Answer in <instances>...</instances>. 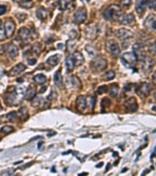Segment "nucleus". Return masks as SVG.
<instances>
[{
    "label": "nucleus",
    "mask_w": 156,
    "mask_h": 176,
    "mask_svg": "<svg viewBox=\"0 0 156 176\" xmlns=\"http://www.w3.org/2000/svg\"><path fill=\"white\" fill-rule=\"evenodd\" d=\"M25 95V89L23 87H17L9 90L5 97V102L7 105H17L23 100Z\"/></svg>",
    "instance_id": "obj_1"
},
{
    "label": "nucleus",
    "mask_w": 156,
    "mask_h": 176,
    "mask_svg": "<svg viewBox=\"0 0 156 176\" xmlns=\"http://www.w3.org/2000/svg\"><path fill=\"white\" fill-rule=\"evenodd\" d=\"M121 14V8L117 5H112L105 11L104 17L107 20H118Z\"/></svg>",
    "instance_id": "obj_2"
},
{
    "label": "nucleus",
    "mask_w": 156,
    "mask_h": 176,
    "mask_svg": "<svg viewBox=\"0 0 156 176\" xmlns=\"http://www.w3.org/2000/svg\"><path fill=\"white\" fill-rule=\"evenodd\" d=\"M90 66H91V68L92 69L94 72H101V71H104L106 68L107 61L105 58L97 57L95 60L91 62Z\"/></svg>",
    "instance_id": "obj_3"
},
{
    "label": "nucleus",
    "mask_w": 156,
    "mask_h": 176,
    "mask_svg": "<svg viewBox=\"0 0 156 176\" xmlns=\"http://www.w3.org/2000/svg\"><path fill=\"white\" fill-rule=\"evenodd\" d=\"M122 63L126 67L132 68L137 63V58L133 52H126L122 56Z\"/></svg>",
    "instance_id": "obj_4"
},
{
    "label": "nucleus",
    "mask_w": 156,
    "mask_h": 176,
    "mask_svg": "<svg viewBox=\"0 0 156 176\" xmlns=\"http://www.w3.org/2000/svg\"><path fill=\"white\" fill-rule=\"evenodd\" d=\"M106 49L114 56H118L120 53V49L118 43L115 40H109L106 42Z\"/></svg>",
    "instance_id": "obj_5"
},
{
    "label": "nucleus",
    "mask_w": 156,
    "mask_h": 176,
    "mask_svg": "<svg viewBox=\"0 0 156 176\" xmlns=\"http://www.w3.org/2000/svg\"><path fill=\"white\" fill-rule=\"evenodd\" d=\"M87 18V10L84 7H81L76 11L73 17V22L76 24H81Z\"/></svg>",
    "instance_id": "obj_6"
},
{
    "label": "nucleus",
    "mask_w": 156,
    "mask_h": 176,
    "mask_svg": "<svg viewBox=\"0 0 156 176\" xmlns=\"http://www.w3.org/2000/svg\"><path fill=\"white\" fill-rule=\"evenodd\" d=\"M133 53L135 54V56L137 58L138 60L142 61L145 57H146V55H145V49H144V46L141 43H136L133 45Z\"/></svg>",
    "instance_id": "obj_7"
},
{
    "label": "nucleus",
    "mask_w": 156,
    "mask_h": 176,
    "mask_svg": "<svg viewBox=\"0 0 156 176\" xmlns=\"http://www.w3.org/2000/svg\"><path fill=\"white\" fill-rule=\"evenodd\" d=\"M16 25L13 20L12 19H8L5 23V33H6V38H11L14 34Z\"/></svg>",
    "instance_id": "obj_8"
},
{
    "label": "nucleus",
    "mask_w": 156,
    "mask_h": 176,
    "mask_svg": "<svg viewBox=\"0 0 156 176\" xmlns=\"http://www.w3.org/2000/svg\"><path fill=\"white\" fill-rule=\"evenodd\" d=\"M133 34L132 32L125 28H121L119 29L118 31L116 32V36L119 39L124 41L127 39H130L131 38L133 37Z\"/></svg>",
    "instance_id": "obj_9"
},
{
    "label": "nucleus",
    "mask_w": 156,
    "mask_h": 176,
    "mask_svg": "<svg viewBox=\"0 0 156 176\" xmlns=\"http://www.w3.org/2000/svg\"><path fill=\"white\" fill-rule=\"evenodd\" d=\"M150 91H151L150 85L148 83H147V82L142 83L141 85H140V87H139L138 89H137V92L138 93V95H140V96H141V97H145V96H147V95L150 93Z\"/></svg>",
    "instance_id": "obj_10"
},
{
    "label": "nucleus",
    "mask_w": 156,
    "mask_h": 176,
    "mask_svg": "<svg viewBox=\"0 0 156 176\" xmlns=\"http://www.w3.org/2000/svg\"><path fill=\"white\" fill-rule=\"evenodd\" d=\"M145 26L147 29L155 30L156 29V16L155 15H149L145 21Z\"/></svg>",
    "instance_id": "obj_11"
},
{
    "label": "nucleus",
    "mask_w": 156,
    "mask_h": 176,
    "mask_svg": "<svg viewBox=\"0 0 156 176\" xmlns=\"http://www.w3.org/2000/svg\"><path fill=\"white\" fill-rule=\"evenodd\" d=\"M142 63H143V70L145 71V72L150 73L151 71H152L154 64H155L152 59L146 56V57L142 60Z\"/></svg>",
    "instance_id": "obj_12"
},
{
    "label": "nucleus",
    "mask_w": 156,
    "mask_h": 176,
    "mask_svg": "<svg viewBox=\"0 0 156 176\" xmlns=\"http://www.w3.org/2000/svg\"><path fill=\"white\" fill-rule=\"evenodd\" d=\"M125 106L127 107V109L128 110V111L130 112H135L137 110V103L136 101V99L134 97H131L125 103Z\"/></svg>",
    "instance_id": "obj_13"
},
{
    "label": "nucleus",
    "mask_w": 156,
    "mask_h": 176,
    "mask_svg": "<svg viewBox=\"0 0 156 176\" xmlns=\"http://www.w3.org/2000/svg\"><path fill=\"white\" fill-rule=\"evenodd\" d=\"M31 36L30 31L26 28H22L19 30L18 32V37L20 38V39L23 42H27L29 40V38Z\"/></svg>",
    "instance_id": "obj_14"
},
{
    "label": "nucleus",
    "mask_w": 156,
    "mask_h": 176,
    "mask_svg": "<svg viewBox=\"0 0 156 176\" xmlns=\"http://www.w3.org/2000/svg\"><path fill=\"white\" fill-rule=\"evenodd\" d=\"M98 35V29L96 26H88L85 30V35L89 39H95Z\"/></svg>",
    "instance_id": "obj_15"
},
{
    "label": "nucleus",
    "mask_w": 156,
    "mask_h": 176,
    "mask_svg": "<svg viewBox=\"0 0 156 176\" xmlns=\"http://www.w3.org/2000/svg\"><path fill=\"white\" fill-rule=\"evenodd\" d=\"M149 0H137L136 10L139 14H142L147 8Z\"/></svg>",
    "instance_id": "obj_16"
},
{
    "label": "nucleus",
    "mask_w": 156,
    "mask_h": 176,
    "mask_svg": "<svg viewBox=\"0 0 156 176\" xmlns=\"http://www.w3.org/2000/svg\"><path fill=\"white\" fill-rule=\"evenodd\" d=\"M87 98L84 96H79L77 100V107L80 111H84L87 108Z\"/></svg>",
    "instance_id": "obj_17"
},
{
    "label": "nucleus",
    "mask_w": 156,
    "mask_h": 176,
    "mask_svg": "<svg viewBox=\"0 0 156 176\" xmlns=\"http://www.w3.org/2000/svg\"><path fill=\"white\" fill-rule=\"evenodd\" d=\"M7 52L11 58L17 57L19 55V49L14 44L9 43L7 45Z\"/></svg>",
    "instance_id": "obj_18"
},
{
    "label": "nucleus",
    "mask_w": 156,
    "mask_h": 176,
    "mask_svg": "<svg viewBox=\"0 0 156 176\" xmlns=\"http://www.w3.org/2000/svg\"><path fill=\"white\" fill-rule=\"evenodd\" d=\"M26 69V66L23 64H18L17 65H16L15 67H13L11 69V71H9V75L10 76H16V75H19L20 73L23 71L24 70Z\"/></svg>",
    "instance_id": "obj_19"
},
{
    "label": "nucleus",
    "mask_w": 156,
    "mask_h": 176,
    "mask_svg": "<svg viewBox=\"0 0 156 176\" xmlns=\"http://www.w3.org/2000/svg\"><path fill=\"white\" fill-rule=\"evenodd\" d=\"M54 83L56 86L59 88L63 87V76L61 75L60 71H57L54 75Z\"/></svg>",
    "instance_id": "obj_20"
},
{
    "label": "nucleus",
    "mask_w": 156,
    "mask_h": 176,
    "mask_svg": "<svg viewBox=\"0 0 156 176\" xmlns=\"http://www.w3.org/2000/svg\"><path fill=\"white\" fill-rule=\"evenodd\" d=\"M61 59V56L59 55V54H55L54 56H52L47 60V63L51 65L52 67H55L56 65H58V64L59 63Z\"/></svg>",
    "instance_id": "obj_21"
},
{
    "label": "nucleus",
    "mask_w": 156,
    "mask_h": 176,
    "mask_svg": "<svg viewBox=\"0 0 156 176\" xmlns=\"http://www.w3.org/2000/svg\"><path fill=\"white\" fill-rule=\"evenodd\" d=\"M66 66L69 71H71L73 70L75 67V60H74L73 56L69 55L67 56V60H66Z\"/></svg>",
    "instance_id": "obj_22"
},
{
    "label": "nucleus",
    "mask_w": 156,
    "mask_h": 176,
    "mask_svg": "<svg viewBox=\"0 0 156 176\" xmlns=\"http://www.w3.org/2000/svg\"><path fill=\"white\" fill-rule=\"evenodd\" d=\"M73 56L74 60H75V65H77V66H81V65L84 64V58L81 52H75Z\"/></svg>",
    "instance_id": "obj_23"
},
{
    "label": "nucleus",
    "mask_w": 156,
    "mask_h": 176,
    "mask_svg": "<svg viewBox=\"0 0 156 176\" xmlns=\"http://www.w3.org/2000/svg\"><path fill=\"white\" fill-rule=\"evenodd\" d=\"M134 21V15L132 13L125 15L123 17L121 20V24H130Z\"/></svg>",
    "instance_id": "obj_24"
},
{
    "label": "nucleus",
    "mask_w": 156,
    "mask_h": 176,
    "mask_svg": "<svg viewBox=\"0 0 156 176\" xmlns=\"http://www.w3.org/2000/svg\"><path fill=\"white\" fill-rule=\"evenodd\" d=\"M85 50L87 51V52L89 54L91 57H97L98 53V50L94 46H91V45H87V46H85Z\"/></svg>",
    "instance_id": "obj_25"
},
{
    "label": "nucleus",
    "mask_w": 156,
    "mask_h": 176,
    "mask_svg": "<svg viewBox=\"0 0 156 176\" xmlns=\"http://www.w3.org/2000/svg\"><path fill=\"white\" fill-rule=\"evenodd\" d=\"M69 83L70 84L71 86L74 87V88H81V81L76 76H71L69 78Z\"/></svg>",
    "instance_id": "obj_26"
},
{
    "label": "nucleus",
    "mask_w": 156,
    "mask_h": 176,
    "mask_svg": "<svg viewBox=\"0 0 156 176\" xmlns=\"http://www.w3.org/2000/svg\"><path fill=\"white\" fill-rule=\"evenodd\" d=\"M47 16H48V11L46 9L41 7L37 10V17H38L40 20H45L46 19Z\"/></svg>",
    "instance_id": "obj_27"
},
{
    "label": "nucleus",
    "mask_w": 156,
    "mask_h": 176,
    "mask_svg": "<svg viewBox=\"0 0 156 176\" xmlns=\"http://www.w3.org/2000/svg\"><path fill=\"white\" fill-rule=\"evenodd\" d=\"M35 95H36V90L35 88L34 87H31L28 89L27 92L26 93V98L27 100H32L33 99L35 98Z\"/></svg>",
    "instance_id": "obj_28"
},
{
    "label": "nucleus",
    "mask_w": 156,
    "mask_h": 176,
    "mask_svg": "<svg viewBox=\"0 0 156 176\" xmlns=\"http://www.w3.org/2000/svg\"><path fill=\"white\" fill-rule=\"evenodd\" d=\"M47 78L44 75H37L34 77V81L39 85H42L46 82Z\"/></svg>",
    "instance_id": "obj_29"
},
{
    "label": "nucleus",
    "mask_w": 156,
    "mask_h": 176,
    "mask_svg": "<svg viewBox=\"0 0 156 176\" xmlns=\"http://www.w3.org/2000/svg\"><path fill=\"white\" fill-rule=\"evenodd\" d=\"M119 92V87L116 85H113L112 86L110 87L109 89V95L112 97H116Z\"/></svg>",
    "instance_id": "obj_30"
},
{
    "label": "nucleus",
    "mask_w": 156,
    "mask_h": 176,
    "mask_svg": "<svg viewBox=\"0 0 156 176\" xmlns=\"http://www.w3.org/2000/svg\"><path fill=\"white\" fill-rule=\"evenodd\" d=\"M13 127L12 126H9V125H6V126H3L2 128H1V133L3 134V135H7V134H9L13 132Z\"/></svg>",
    "instance_id": "obj_31"
},
{
    "label": "nucleus",
    "mask_w": 156,
    "mask_h": 176,
    "mask_svg": "<svg viewBox=\"0 0 156 176\" xmlns=\"http://www.w3.org/2000/svg\"><path fill=\"white\" fill-rule=\"evenodd\" d=\"M5 117H6V119H7L6 121H11V122H13V121H16L17 115V113L16 112H11L9 113V114H8L5 115Z\"/></svg>",
    "instance_id": "obj_32"
},
{
    "label": "nucleus",
    "mask_w": 156,
    "mask_h": 176,
    "mask_svg": "<svg viewBox=\"0 0 156 176\" xmlns=\"http://www.w3.org/2000/svg\"><path fill=\"white\" fill-rule=\"evenodd\" d=\"M115 76H116L115 72L113 71H109L104 75V79L105 81H110V80H113V78H115Z\"/></svg>",
    "instance_id": "obj_33"
},
{
    "label": "nucleus",
    "mask_w": 156,
    "mask_h": 176,
    "mask_svg": "<svg viewBox=\"0 0 156 176\" xmlns=\"http://www.w3.org/2000/svg\"><path fill=\"white\" fill-rule=\"evenodd\" d=\"M19 112H20L21 118H23V120H27V118H28V112H27V108H25V107L21 108V109H20V110H19Z\"/></svg>",
    "instance_id": "obj_34"
},
{
    "label": "nucleus",
    "mask_w": 156,
    "mask_h": 176,
    "mask_svg": "<svg viewBox=\"0 0 156 176\" xmlns=\"http://www.w3.org/2000/svg\"><path fill=\"white\" fill-rule=\"evenodd\" d=\"M32 100H33V101H32V103H31L32 107H40L41 104V102H42V99L41 98V97H37V98H35V99H33Z\"/></svg>",
    "instance_id": "obj_35"
},
{
    "label": "nucleus",
    "mask_w": 156,
    "mask_h": 176,
    "mask_svg": "<svg viewBox=\"0 0 156 176\" xmlns=\"http://www.w3.org/2000/svg\"><path fill=\"white\" fill-rule=\"evenodd\" d=\"M20 5L21 7L23 8H26V9H29V8H31L32 6H33V3H31V1H22L21 3H20Z\"/></svg>",
    "instance_id": "obj_36"
},
{
    "label": "nucleus",
    "mask_w": 156,
    "mask_h": 176,
    "mask_svg": "<svg viewBox=\"0 0 156 176\" xmlns=\"http://www.w3.org/2000/svg\"><path fill=\"white\" fill-rule=\"evenodd\" d=\"M67 6H68V5H67V3L66 2V0H60L59 1V9H60V10L63 11L65 9H67Z\"/></svg>",
    "instance_id": "obj_37"
},
{
    "label": "nucleus",
    "mask_w": 156,
    "mask_h": 176,
    "mask_svg": "<svg viewBox=\"0 0 156 176\" xmlns=\"http://www.w3.org/2000/svg\"><path fill=\"white\" fill-rule=\"evenodd\" d=\"M148 51L152 54V55H156V42H154L151 44L148 47Z\"/></svg>",
    "instance_id": "obj_38"
},
{
    "label": "nucleus",
    "mask_w": 156,
    "mask_h": 176,
    "mask_svg": "<svg viewBox=\"0 0 156 176\" xmlns=\"http://www.w3.org/2000/svg\"><path fill=\"white\" fill-rule=\"evenodd\" d=\"M33 52L36 56H38L41 52V46L39 43H36L33 46Z\"/></svg>",
    "instance_id": "obj_39"
},
{
    "label": "nucleus",
    "mask_w": 156,
    "mask_h": 176,
    "mask_svg": "<svg viewBox=\"0 0 156 176\" xmlns=\"http://www.w3.org/2000/svg\"><path fill=\"white\" fill-rule=\"evenodd\" d=\"M108 90V87L106 85H103V86H100L97 90V93L98 95H101L103 93H106Z\"/></svg>",
    "instance_id": "obj_40"
},
{
    "label": "nucleus",
    "mask_w": 156,
    "mask_h": 176,
    "mask_svg": "<svg viewBox=\"0 0 156 176\" xmlns=\"http://www.w3.org/2000/svg\"><path fill=\"white\" fill-rule=\"evenodd\" d=\"M132 1L131 0H122L121 1V6L124 7V8H127L131 5Z\"/></svg>",
    "instance_id": "obj_41"
},
{
    "label": "nucleus",
    "mask_w": 156,
    "mask_h": 176,
    "mask_svg": "<svg viewBox=\"0 0 156 176\" xmlns=\"http://www.w3.org/2000/svg\"><path fill=\"white\" fill-rule=\"evenodd\" d=\"M110 104H111V102H110L109 99H108L107 98L103 99L102 101H101V107H109Z\"/></svg>",
    "instance_id": "obj_42"
},
{
    "label": "nucleus",
    "mask_w": 156,
    "mask_h": 176,
    "mask_svg": "<svg viewBox=\"0 0 156 176\" xmlns=\"http://www.w3.org/2000/svg\"><path fill=\"white\" fill-rule=\"evenodd\" d=\"M69 38H70V39H74V38H76L77 37V33L76 31L73 30V31H71V32H69Z\"/></svg>",
    "instance_id": "obj_43"
},
{
    "label": "nucleus",
    "mask_w": 156,
    "mask_h": 176,
    "mask_svg": "<svg viewBox=\"0 0 156 176\" xmlns=\"http://www.w3.org/2000/svg\"><path fill=\"white\" fill-rule=\"evenodd\" d=\"M149 6H150L151 9H156V0H150Z\"/></svg>",
    "instance_id": "obj_44"
},
{
    "label": "nucleus",
    "mask_w": 156,
    "mask_h": 176,
    "mask_svg": "<svg viewBox=\"0 0 156 176\" xmlns=\"http://www.w3.org/2000/svg\"><path fill=\"white\" fill-rule=\"evenodd\" d=\"M5 35H6V33H5V31L3 30V28L0 29V40H4Z\"/></svg>",
    "instance_id": "obj_45"
},
{
    "label": "nucleus",
    "mask_w": 156,
    "mask_h": 176,
    "mask_svg": "<svg viewBox=\"0 0 156 176\" xmlns=\"http://www.w3.org/2000/svg\"><path fill=\"white\" fill-rule=\"evenodd\" d=\"M6 12V6L4 5H1L0 6V15L4 14Z\"/></svg>",
    "instance_id": "obj_46"
},
{
    "label": "nucleus",
    "mask_w": 156,
    "mask_h": 176,
    "mask_svg": "<svg viewBox=\"0 0 156 176\" xmlns=\"http://www.w3.org/2000/svg\"><path fill=\"white\" fill-rule=\"evenodd\" d=\"M27 61H28V64L30 65H35L36 64V60L35 59H29Z\"/></svg>",
    "instance_id": "obj_47"
},
{
    "label": "nucleus",
    "mask_w": 156,
    "mask_h": 176,
    "mask_svg": "<svg viewBox=\"0 0 156 176\" xmlns=\"http://www.w3.org/2000/svg\"><path fill=\"white\" fill-rule=\"evenodd\" d=\"M46 89H47V87H45V86L42 87V88H41V90H40V93H45V91H46Z\"/></svg>",
    "instance_id": "obj_48"
},
{
    "label": "nucleus",
    "mask_w": 156,
    "mask_h": 176,
    "mask_svg": "<svg viewBox=\"0 0 156 176\" xmlns=\"http://www.w3.org/2000/svg\"><path fill=\"white\" fill-rule=\"evenodd\" d=\"M152 80H153L154 83L156 84V71L155 72V74L153 75V76H152Z\"/></svg>",
    "instance_id": "obj_49"
},
{
    "label": "nucleus",
    "mask_w": 156,
    "mask_h": 176,
    "mask_svg": "<svg viewBox=\"0 0 156 176\" xmlns=\"http://www.w3.org/2000/svg\"><path fill=\"white\" fill-rule=\"evenodd\" d=\"M58 48H59V49H63V44H62V43L59 44V45H58Z\"/></svg>",
    "instance_id": "obj_50"
},
{
    "label": "nucleus",
    "mask_w": 156,
    "mask_h": 176,
    "mask_svg": "<svg viewBox=\"0 0 156 176\" xmlns=\"http://www.w3.org/2000/svg\"><path fill=\"white\" fill-rule=\"evenodd\" d=\"M81 1L84 3H88L90 2V0H81Z\"/></svg>",
    "instance_id": "obj_51"
},
{
    "label": "nucleus",
    "mask_w": 156,
    "mask_h": 176,
    "mask_svg": "<svg viewBox=\"0 0 156 176\" xmlns=\"http://www.w3.org/2000/svg\"><path fill=\"white\" fill-rule=\"evenodd\" d=\"M148 172H149V171H144V172H143V173H142V175H145V174H146V173H148Z\"/></svg>",
    "instance_id": "obj_52"
},
{
    "label": "nucleus",
    "mask_w": 156,
    "mask_h": 176,
    "mask_svg": "<svg viewBox=\"0 0 156 176\" xmlns=\"http://www.w3.org/2000/svg\"><path fill=\"white\" fill-rule=\"evenodd\" d=\"M101 165H103V163H101V164H99V165H98L96 167H100L101 166Z\"/></svg>",
    "instance_id": "obj_53"
},
{
    "label": "nucleus",
    "mask_w": 156,
    "mask_h": 176,
    "mask_svg": "<svg viewBox=\"0 0 156 176\" xmlns=\"http://www.w3.org/2000/svg\"><path fill=\"white\" fill-rule=\"evenodd\" d=\"M20 163H22V161H18V162H16V163H14V165H18V164H20Z\"/></svg>",
    "instance_id": "obj_54"
},
{
    "label": "nucleus",
    "mask_w": 156,
    "mask_h": 176,
    "mask_svg": "<svg viewBox=\"0 0 156 176\" xmlns=\"http://www.w3.org/2000/svg\"><path fill=\"white\" fill-rule=\"evenodd\" d=\"M109 165H108L107 167H106V170H105V171H107L109 170Z\"/></svg>",
    "instance_id": "obj_55"
},
{
    "label": "nucleus",
    "mask_w": 156,
    "mask_h": 176,
    "mask_svg": "<svg viewBox=\"0 0 156 176\" xmlns=\"http://www.w3.org/2000/svg\"><path fill=\"white\" fill-rule=\"evenodd\" d=\"M127 170V168H124V170L123 171H122V172H125V171H126Z\"/></svg>",
    "instance_id": "obj_56"
},
{
    "label": "nucleus",
    "mask_w": 156,
    "mask_h": 176,
    "mask_svg": "<svg viewBox=\"0 0 156 176\" xmlns=\"http://www.w3.org/2000/svg\"><path fill=\"white\" fill-rule=\"evenodd\" d=\"M1 24H2V20H0V26H1Z\"/></svg>",
    "instance_id": "obj_57"
},
{
    "label": "nucleus",
    "mask_w": 156,
    "mask_h": 176,
    "mask_svg": "<svg viewBox=\"0 0 156 176\" xmlns=\"http://www.w3.org/2000/svg\"><path fill=\"white\" fill-rule=\"evenodd\" d=\"M2 110V107H1V104H0V110Z\"/></svg>",
    "instance_id": "obj_58"
},
{
    "label": "nucleus",
    "mask_w": 156,
    "mask_h": 176,
    "mask_svg": "<svg viewBox=\"0 0 156 176\" xmlns=\"http://www.w3.org/2000/svg\"><path fill=\"white\" fill-rule=\"evenodd\" d=\"M13 1H20V0H13Z\"/></svg>",
    "instance_id": "obj_59"
},
{
    "label": "nucleus",
    "mask_w": 156,
    "mask_h": 176,
    "mask_svg": "<svg viewBox=\"0 0 156 176\" xmlns=\"http://www.w3.org/2000/svg\"><path fill=\"white\" fill-rule=\"evenodd\" d=\"M27 1H31V0H27Z\"/></svg>",
    "instance_id": "obj_60"
}]
</instances>
